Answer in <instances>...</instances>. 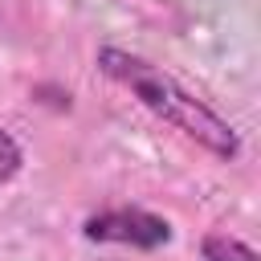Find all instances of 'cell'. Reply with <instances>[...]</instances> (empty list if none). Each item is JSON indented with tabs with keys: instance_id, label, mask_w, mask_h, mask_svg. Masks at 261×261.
Returning a JSON list of instances; mask_svg holds the SVG:
<instances>
[{
	"instance_id": "obj_1",
	"label": "cell",
	"mask_w": 261,
	"mask_h": 261,
	"mask_svg": "<svg viewBox=\"0 0 261 261\" xmlns=\"http://www.w3.org/2000/svg\"><path fill=\"white\" fill-rule=\"evenodd\" d=\"M98 69L118 82L122 90H130L151 114H159L163 122H171L175 130H184L188 139H196L200 147H208L212 155L220 159H232L241 151V135L232 130L228 118H220L208 102H200L192 90H184L171 73H163L159 65L126 53V49H114V45H102L98 49Z\"/></svg>"
},
{
	"instance_id": "obj_2",
	"label": "cell",
	"mask_w": 261,
	"mask_h": 261,
	"mask_svg": "<svg viewBox=\"0 0 261 261\" xmlns=\"http://www.w3.org/2000/svg\"><path fill=\"white\" fill-rule=\"evenodd\" d=\"M86 237L90 241H106V245H135V249H159L171 241V224L147 208H106L98 216L86 220Z\"/></svg>"
},
{
	"instance_id": "obj_3",
	"label": "cell",
	"mask_w": 261,
	"mask_h": 261,
	"mask_svg": "<svg viewBox=\"0 0 261 261\" xmlns=\"http://www.w3.org/2000/svg\"><path fill=\"white\" fill-rule=\"evenodd\" d=\"M204 261H257V253L228 232H208L204 237Z\"/></svg>"
},
{
	"instance_id": "obj_4",
	"label": "cell",
	"mask_w": 261,
	"mask_h": 261,
	"mask_svg": "<svg viewBox=\"0 0 261 261\" xmlns=\"http://www.w3.org/2000/svg\"><path fill=\"white\" fill-rule=\"evenodd\" d=\"M20 163H24V155H20V143H16L8 130H0V184H8V179L20 171Z\"/></svg>"
}]
</instances>
